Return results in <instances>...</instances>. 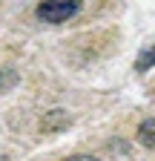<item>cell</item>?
I'll use <instances>...</instances> for the list:
<instances>
[{"mask_svg": "<svg viewBox=\"0 0 155 161\" xmlns=\"http://www.w3.org/2000/svg\"><path fill=\"white\" fill-rule=\"evenodd\" d=\"M152 66H155V46H147V49L138 52V58H135V69H138V72H147Z\"/></svg>", "mask_w": 155, "mask_h": 161, "instance_id": "277c9868", "label": "cell"}, {"mask_svg": "<svg viewBox=\"0 0 155 161\" xmlns=\"http://www.w3.org/2000/svg\"><path fill=\"white\" fill-rule=\"evenodd\" d=\"M0 161H9V155H6V153H0Z\"/></svg>", "mask_w": 155, "mask_h": 161, "instance_id": "52a82bcc", "label": "cell"}, {"mask_svg": "<svg viewBox=\"0 0 155 161\" xmlns=\"http://www.w3.org/2000/svg\"><path fill=\"white\" fill-rule=\"evenodd\" d=\"M138 141L147 150H155V118H147L138 124Z\"/></svg>", "mask_w": 155, "mask_h": 161, "instance_id": "3957f363", "label": "cell"}, {"mask_svg": "<svg viewBox=\"0 0 155 161\" xmlns=\"http://www.w3.org/2000/svg\"><path fill=\"white\" fill-rule=\"evenodd\" d=\"M17 72L14 69H6V66H0V92H9L12 86H17Z\"/></svg>", "mask_w": 155, "mask_h": 161, "instance_id": "5b68a950", "label": "cell"}, {"mask_svg": "<svg viewBox=\"0 0 155 161\" xmlns=\"http://www.w3.org/2000/svg\"><path fill=\"white\" fill-rule=\"evenodd\" d=\"M72 112H66V109H49V112H43V118H40V132H63V130H69L72 127Z\"/></svg>", "mask_w": 155, "mask_h": 161, "instance_id": "7a4b0ae2", "label": "cell"}, {"mask_svg": "<svg viewBox=\"0 0 155 161\" xmlns=\"http://www.w3.org/2000/svg\"><path fill=\"white\" fill-rule=\"evenodd\" d=\"M78 12H81V0H40L35 14L43 23H66Z\"/></svg>", "mask_w": 155, "mask_h": 161, "instance_id": "6da1fadb", "label": "cell"}, {"mask_svg": "<svg viewBox=\"0 0 155 161\" xmlns=\"http://www.w3.org/2000/svg\"><path fill=\"white\" fill-rule=\"evenodd\" d=\"M63 161H101V158H95V155H69Z\"/></svg>", "mask_w": 155, "mask_h": 161, "instance_id": "8992f818", "label": "cell"}]
</instances>
